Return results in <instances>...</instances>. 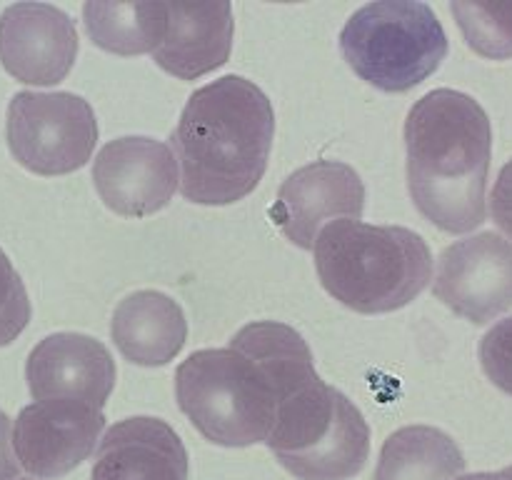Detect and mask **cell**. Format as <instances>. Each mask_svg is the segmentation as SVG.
Instances as JSON below:
<instances>
[{"instance_id":"1","label":"cell","mask_w":512,"mask_h":480,"mask_svg":"<svg viewBox=\"0 0 512 480\" xmlns=\"http://www.w3.org/2000/svg\"><path fill=\"white\" fill-rule=\"evenodd\" d=\"M318 378L298 330L278 320H255L225 348L188 355L175 370V400L205 440L245 448L265 443L280 405Z\"/></svg>"},{"instance_id":"2","label":"cell","mask_w":512,"mask_h":480,"mask_svg":"<svg viewBox=\"0 0 512 480\" xmlns=\"http://www.w3.org/2000/svg\"><path fill=\"white\" fill-rule=\"evenodd\" d=\"M275 113L268 95L243 75L195 90L170 133L180 193L198 205L248 198L268 170Z\"/></svg>"},{"instance_id":"3","label":"cell","mask_w":512,"mask_h":480,"mask_svg":"<svg viewBox=\"0 0 512 480\" xmlns=\"http://www.w3.org/2000/svg\"><path fill=\"white\" fill-rule=\"evenodd\" d=\"M408 190L425 220L470 233L488 215L493 130L483 105L453 88L430 90L405 118Z\"/></svg>"},{"instance_id":"4","label":"cell","mask_w":512,"mask_h":480,"mask_svg":"<svg viewBox=\"0 0 512 480\" xmlns=\"http://www.w3.org/2000/svg\"><path fill=\"white\" fill-rule=\"evenodd\" d=\"M313 255L323 288L363 315L405 308L433 275L428 243L403 225L333 220L315 238Z\"/></svg>"},{"instance_id":"5","label":"cell","mask_w":512,"mask_h":480,"mask_svg":"<svg viewBox=\"0 0 512 480\" xmlns=\"http://www.w3.org/2000/svg\"><path fill=\"white\" fill-rule=\"evenodd\" d=\"M298 480H350L370 455V428L358 405L323 378L295 390L265 438Z\"/></svg>"},{"instance_id":"6","label":"cell","mask_w":512,"mask_h":480,"mask_svg":"<svg viewBox=\"0 0 512 480\" xmlns=\"http://www.w3.org/2000/svg\"><path fill=\"white\" fill-rule=\"evenodd\" d=\"M340 50L365 83L385 93H408L440 68L448 35L430 5L380 0L350 15Z\"/></svg>"},{"instance_id":"7","label":"cell","mask_w":512,"mask_h":480,"mask_svg":"<svg viewBox=\"0 0 512 480\" xmlns=\"http://www.w3.org/2000/svg\"><path fill=\"white\" fill-rule=\"evenodd\" d=\"M10 155L35 175H68L83 168L98 143V120L75 93H15L5 123Z\"/></svg>"},{"instance_id":"8","label":"cell","mask_w":512,"mask_h":480,"mask_svg":"<svg viewBox=\"0 0 512 480\" xmlns=\"http://www.w3.org/2000/svg\"><path fill=\"white\" fill-rule=\"evenodd\" d=\"M103 428L105 415L98 405L73 398L35 400L15 418V458L35 478H63L88 460Z\"/></svg>"},{"instance_id":"9","label":"cell","mask_w":512,"mask_h":480,"mask_svg":"<svg viewBox=\"0 0 512 480\" xmlns=\"http://www.w3.org/2000/svg\"><path fill=\"white\" fill-rule=\"evenodd\" d=\"M435 298L455 315L485 325L512 308V240L478 233L448 245L438 258Z\"/></svg>"},{"instance_id":"10","label":"cell","mask_w":512,"mask_h":480,"mask_svg":"<svg viewBox=\"0 0 512 480\" xmlns=\"http://www.w3.org/2000/svg\"><path fill=\"white\" fill-rule=\"evenodd\" d=\"M93 183L113 213L148 218L173 200L180 173L168 145L145 135H125L95 155Z\"/></svg>"},{"instance_id":"11","label":"cell","mask_w":512,"mask_h":480,"mask_svg":"<svg viewBox=\"0 0 512 480\" xmlns=\"http://www.w3.org/2000/svg\"><path fill=\"white\" fill-rule=\"evenodd\" d=\"M365 185L358 170L340 160H315L283 180L270 218L280 233L298 245L313 250L320 230L335 218H363Z\"/></svg>"},{"instance_id":"12","label":"cell","mask_w":512,"mask_h":480,"mask_svg":"<svg viewBox=\"0 0 512 480\" xmlns=\"http://www.w3.org/2000/svg\"><path fill=\"white\" fill-rule=\"evenodd\" d=\"M78 30L50 3H15L0 15V65L25 85H58L78 58Z\"/></svg>"},{"instance_id":"13","label":"cell","mask_w":512,"mask_h":480,"mask_svg":"<svg viewBox=\"0 0 512 480\" xmlns=\"http://www.w3.org/2000/svg\"><path fill=\"white\" fill-rule=\"evenodd\" d=\"M115 378L110 350L83 333L48 335L30 350L25 363V380L35 400L73 398L103 408Z\"/></svg>"},{"instance_id":"14","label":"cell","mask_w":512,"mask_h":480,"mask_svg":"<svg viewBox=\"0 0 512 480\" xmlns=\"http://www.w3.org/2000/svg\"><path fill=\"white\" fill-rule=\"evenodd\" d=\"M90 480H188V450L165 420L125 418L100 440Z\"/></svg>"},{"instance_id":"15","label":"cell","mask_w":512,"mask_h":480,"mask_svg":"<svg viewBox=\"0 0 512 480\" xmlns=\"http://www.w3.org/2000/svg\"><path fill=\"white\" fill-rule=\"evenodd\" d=\"M233 5L215 3H168V30L153 50L155 65L180 80H198L223 68L233 50Z\"/></svg>"},{"instance_id":"16","label":"cell","mask_w":512,"mask_h":480,"mask_svg":"<svg viewBox=\"0 0 512 480\" xmlns=\"http://www.w3.org/2000/svg\"><path fill=\"white\" fill-rule=\"evenodd\" d=\"M110 338L125 360L143 368L168 365L188 340L183 308L160 290H138L115 308Z\"/></svg>"},{"instance_id":"17","label":"cell","mask_w":512,"mask_h":480,"mask_svg":"<svg viewBox=\"0 0 512 480\" xmlns=\"http://www.w3.org/2000/svg\"><path fill=\"white\" fill-rule=\"evenodd\" d=\"M465 470L463 450L433 425H405L388 435L375 480H455Z\"/></svg>"},{"instance_id":"18","label":"cell","mask_w":512,"mask_h":480,"mask_svg":"<svg viewBox=\"0 0 512 480\" xmlns=\"http://www.w3.org/2000/svg\"><path fill=\"white\" fill-rule=\"evenodd\" d=\"M83 25L93 45L108 53H153L168 30V3H85Z\"/></svg>"},{"instance_id":"19","label":"cell","mask_w":512,"mask_h":480,"mask_svg":"<svg viewBox=\"0 0 512 480\" xmlns=\"http://www.w3.org/2000/svg\"><path fill=\"white\" fill-rule=\"evenodd\" d=\"M465 43L488 60L512 58V3H450Z\"/></svg>"},{"instance_id":"20","label":"cell","mask_w":512,"mask_h":480,"mask_svg":"<svg viewBox=\"0 0 512 480\" xmlns=\"http://www.w3.org/2000/svg\"><path fill=\"white\" fill-rule=\"evenodd\" d=\"M30 323V300L18 270L0 250V348L13 343Z\"/></svg>"},{"instance_id":"21","label":"cell","mask_w":512,"mask_h":480,"mask_svg":"<svg viewBox=\"0 0 512 480\" xmlns=\"http://www.w3.org/2000/svg\"><path fill=\"white\" fill-rule=\"evenodd\" d=\"M478 355L490 383L512 395V315L483 335Z\"/></svg>"},{"instance_id":"22","label":"cell","mask_w":512,"mask_h":480,"mask_svg":"<svg viewBox=\"0 0 512 480\" xmlns=\"http://www.w3.org/2000/svg\"><path fill=\"white\" fill-rule=\"evenodd\" d=\"M490 213L495 225L512 238V158L503 165L490 193Z\"/></svg>"},{"instance_id":"23","label":"cell","mask_w":512,"mask_h":480,"mask_svg":"<svg viewBox=\"0 0 512 480\" xmlns=\"http://www.w3.org/2000/svg\"><path fill=\"white\" fill-rule=\"evenodd\" d=\"M20 473V463L13 453V430L10 418L0 410V480H15Z\"/></svg>"},{"instance_id":"24","label":"cell","mask_w":512,"mask_h":480,"mask_svg":"<svg viewBox=\"0 0 512 480\" xmlns=\"http://www.w3.org/2000/svg\"><path fill=\"white\" fill-rule=\"evenodd\" d=\"M455 480H512V465L503 470H493V473H470V475H460Z\"/></svg>"},{"instance_id":"25","label":"cell","mask_w":512,"mask_h":480,"mask_svg":"<svg viewBox=\"0 0 512 480\" xmlns=\"http://www.w3.org/2000/svg\"><path fill=\"white\" fill-rule=\"evenodd\" d=\"M23 480H30V478H23Z\"/></svg>"}]
</instances>
